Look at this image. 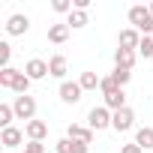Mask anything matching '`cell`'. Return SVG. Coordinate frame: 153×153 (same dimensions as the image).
Instances as JSON below:
<instances>
[{"instance_id":"1","label":"cell","mask_w":153,"mask_h":153,"mask_svg":"<svg viewBox=\"0 0 153 153\" xmlns=\"http://www.w3.org/2000/svg\"><path fill=\"white\" fill-rule=\"evenodd\" d=\"M129 24L144 33V36H153V15H150V6H129Z\"/></svg>"},{"instance_id":"2","label":"cell","mask_w":153,"mask_h":153,"mask_svg":"<svg viewBox=\"0 0 153 153\" xmlns=\"http://www.w3.org/2000/svg\"><path fill=\"white\" fill-rule=\"evenodd\" d=\"M12 108H15V117L18 120H36V99L27 93V96H15V102H12Z\"/></svg>"},{"instance_id":"3","label":"cell","mask_w":153,"mask_h":153,"mask_svg":"<svg viewBox=\"0 0 153 153\" xmlns=\"http://www.w3.org/2000/svg\"><path fill=\"white\" fill-rule=\"evenodd\" d=\"M87 126H90L93 132L111 129V111H108L105 105H96V108H90V114H87Z\"/></svg>"},{"instance_id":"4","label":"cell","mask_w":153,"mask_h":153,"mask_svg":"<svg viewBox=\"0 0 153 153\" xmlns=\"http://www.w3.org/2000/svg\"><path fill=\"white\" fill-rule=\"evenodd\" d=\"M135 126V111L126 105V108H120V111H111V129H117V132H129Z\"/></svg>"},{"instance_id":"5","label":"cell","mask_w":153,"mask_h":153,"mask_svg":"<svg viewBox=\"0 0 153 153\" xmlns=\"http://www.w3.org/2000/svg\"><path fill=\"white\" fill-rule=\"evenodd\" d=\"M57 93H60V102H66V105H78L84 90H81L78 81H60V90H57Z\"/></svg>"},{"instance_id":"6","label":"cell","mask_w":153,"mask_h":153,"mask_svg":"<svg viewBox=\"0 0 153 153\" xmlns=\"http://www.w3.org/2000/svg\"><path fill=\"white\" fill-rule=\"evenodd\" d=\"M21 72L27 75L30 81H42L45 75H51V72H48V63H45V60H39V57H33V60H27Z\"/></svg>"},{"instance_id":"7","label":"cell","mask_w":153,"mask_h":153,"mask_svg":"<svg viewBox=\"0 0 153 153\" xmlns=\"http://www.w3.org/2000/svg\"><path fill=\"white\" fill-rule=\"evenodd\" d=\"M27 30H30V18L27 15H21V12L9 15V21H6V33L9 36H24Z\"/></svg>"},{"instance_id":"8","label":"cell","mask_w":153,"mask_h":153,"mask_svg":"<svg viewBox=\"0 0 153 153\" xmlns=\"http://www.w3.org/2000/svg\"><path fill=\"white\" fill-rule=\"evenodd\" d=\"M138 42H141V33L135 27H126L117 36V48H126V51H138Z\"/></svg>"},{"instance_id":"9","label":"cell","mask_w":153,"mask_h":153,"mask_svg":"<svg viewBox=\"0 0 153 153\" xmlns=\"http://www.w3.org/2000/svg\"><path fill=\"white\" fill-rule=\"evenodd\" d=\"M66 138L81 141V144H90V141H93V129H90V126H81V123H69V126H66Z\"/></svg>"},{"instance_id":"10","label":"cell","mask_w":153,"mask_h":153,"mask_svg":"<svg viewBox=\"0 0 153 153\" xmlns=\"http://www.w3.org/2000/svg\"><path fill=\"white\" fill-rule=\"evenodd\" d=\"M21 141H24V132H21V129H15V126H9V129H3V132H0V144H3L6 150L21 147Z\"/></svg>"},{"instance_id":"11","label":"cell","mask_w":153,"mask_h":153,"mask_svg":"<svg viewBox=\"0 0 153 153\" xmlns=\"http://www.w3.org/2000/svg\"><path fill=\"white\" fill-rule=\"evenodd\" d=\"M24 135H27L30 141H45L48 123H45V120H30V123H24Z\"/></svg>"},{"instance_id":"12","label":"cell","mask_w":153,"mask_h":153,"mask_svg":"<svg viewBox=\"0 0 153 153\" xmlns=\"http://www.w3.org/2000/svg\"><path fill=\"white\" fill-rule=\"evenodd\" d=\"M48 72H51V78H60V81H66V72H69V63H66V57H63V54H54V57L48 60Z\"/></svg>"},{"instance_id":"13","label":"cell","mask_w":153,"mask_h":153,"mask_svg":"<svg viewBox=\"0 0 153 153\" xmlns=\"http://www.w3.org/2000/svg\"><path fill=\"white\" fill-rule=\"evenodd\" d=\"M66 24H69V30H81V27H87V24H90L87 9H72V12L66 15Z\"/></svg>"},{"instance_id":"14","label":"cell","mask_w":153,"mask_h":153,"mask_svg":"<svg viewBox=\"0 0 153 153\" xmlns=\"http://www.w3.org/2000/svg\"><path fill=\"white\" fill-rule=\"evenodd\" d=\"M54 150H57V153H87V144L72 141V138H60V141L54 144Z\"/></svg>"},{"instance_id":"15","label":"cell","mask_w":153,"mask_h":153,"mask_svg":"<svg viewBox=\"0 0 153 153\" xmlns=\"http://www.w3.org/2000/svg\"><path fill=\"white\" fill-rule=\"evenodd\" d=\"M69 39V24L63 21V24H51L48 27V42H54V45H63Z\"/></svg>"},{"instance_id":"16","label":"cell","mask_w":153,"mask_h":153,"mask_svg":"<svg viewBox=\"0 0 153 153\" xmlns=\"http://www.w3.org/2000/svg\"><path fill=\"white\" fill-rule=\"evenodd\" d=\"M135 57H138V51H126V48H117V51H114V66L132 69V66H135Z\"/></svg>"},{"instance_id":"17","label":"cell","mask_w":153,"mask_h":153,"mask_svg":"<svg viewBox=\"0 0 153 153\" xmlns=\"http://www.w3.org/2000/svg\"><path fill=\"white\" fill-rule=\"evenodd\" d=\"M135 144L141 150H153V126H141L135 132Z\"/></svg>"},{"instance_id":"18","label":"cell","mask_w":153,"mask_h":153,"mask_svg":"<svg viewBox=\"0 0 153 153\" xmlns=\"http://www.w3.org/2000/svg\"><path fill=\"white\" fill-rule=\"evenodd\" d=\"M105 108H108V111H120V108H126V93H123V90L108 93V96H105Z\"/></svg>"},{"instance_id":"19","label":"cell","mask_w":153,"mask_h":153,"mask_svg":"<svg viewBox=\"0 0 153 153\" xmlns=\"http://www.w3.org/2000/svg\"><path fill=\"white\" fill-rule=\"evenodd\" d=\"M78 84H81V90H96L99 84H102V78L96 72H81V78H78Z\"/></svg>"},{"instance_id":"20","label":"cell","mask_w":153,"mask_h":153,"mask_svg":"<svg viewBox=\"0 0 153 153\" xmlns=\"http://www.w3.org/2000/svg\"><path fill=\"white\" fill-rule=\"evenodd\" d=\"M15 78H18V69H12V66H6V69H0V87H3V90H12Z\"/></svg>"},{"instance_id":"21","label":"cell","mask_w":153,"mask_h":153,"mask_svg":"<svg viewBox=\"0 0 153 153\" xmlns=\"http://www.w3.org/2000/svg\"><path fill=\"white\" fill-rule=\"evenodd\" d=\"M111 78L117 81V87H126V84L132 81V69H123V66H114V72H111Z\"/></svg>"},{"instance_id":"22","label":"cell","mask_w":153,"mask_h":153,"mask_svg":"<svg viewBox=\"0 0 153 153\" xmlns=\"http://www.w3.org/2000/svg\"><path fill=\"white\" fill-rule=\"evenodd\" d=\"M12 117H15V108H12L9 102H3V105H0V126L9 129V126H12Z\"/></svg>"},{"instance_id":"23","label":"cell","mask_w":153,"mask_h":153,"mask_svg":"<svg viewBox=\"0 0 153 153\" xmlns=\"http://www.w3.org/2000/svg\"><path fill=\"white\" fill-rule=\"evenodd\" d=\"M138 54H141L144 60L153 57V36H141V42H138Z\"/></svg>"},{"instance_id":"24","label":"cell","mask_w":153,"mask_h":153,"mask_svg":"<svg viewBox=\"0 0 153 153\" xmlns=\"http://www.w3.org/2000/svg\"><path fill=\"white\" fill-rule=\"evenodd\" d=\"M99 90H102V96H108V93H114V90H123V87H117V81L111 78V75H105V78H102V84H99Z\"/></svg>"},{"instance_id":"25","label":"cell","mask_w":153,"mask_h":153,"mask_svg":"<svg viewBox=\"0 0 153 153\" xmlns=\"http://www.w3.org/2000/svg\"><path fill=\"white\" fill-rule=\"evenodd\" d=\"M9 57H12V45L9 42H0V69L9 66Z\"/></svg>"},{"instance_id":"26","label":"cell","mask_w":153,"mask_h":153,"mask_svg":"<svg viewBox=\"0 0 153 153\" xmlns=\"http://www.w3.org/2000/svg\"><path fill=\"white\" fill-rule=\"evenodd\" d=\"M24 153H45V144L42 141H27L24 144Z\"/></svg>"},{"instance_id":"27","label":"cell","mask_w":153,"mask_h":153,"mask_svg":"<svg viewBox=\"0 0 153 153\" xmlns=\"http://www.w3.org/2000/svg\"><path fill=\"white\" fill-rule=\"evenodd\" d=\"M120 153H144V150H141V147L132 141V144H123V150H120Z\"/></svg>"},{"instance_id":"28","label":"cell","mask_w":153,"mask_h":153,"mask_svg":"<svg viewBox=\"0 0 153 153\" xmlns=\"http://www.w3.org/2000/svg\"><path fill=\"white\" fill-rule=\"evenodd\" d=\"M150 15H153V3H150Z\"/></svg>"}]
</instances>
